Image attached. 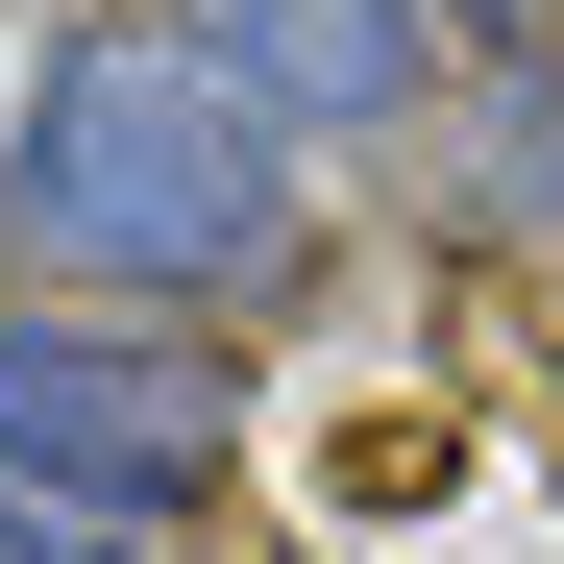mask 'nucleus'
I'll use <instances>...</instances> for the list:
<instances>
[{
	"label": "nucleus",
	"instance_id": "obj_4",
	"mask_svg": "<svg viewBox=\"0 0 564 564\" xmlns=\"http://www.w3.org/2000/svg\"><path fill=\"white\" fill-rule=\"evenodd\" d=\"M0 564H123V516H74V491H0Z\"/></svg>",
	"mask_w": 564,
	"mask_h": 564
},
{
	"label": "nucleus",
	"instance_id": "obj_2",
	"mask_svg": "<svg viewBox=\"0 0 564 564\" xmlns=\"http://www.w3.org/2000/svg\"><path fill=\"white\" fill-rule=\"evenodd\" d=\"M0 491H74V516H197V491H221V344L0 319Z\"/></svg>",
	"mask_w": 564,
	"mask_h": 564
},
{
	"label": "nucleus",
	"instance_id": "obj_1",
	"mask_svg": "<svg viewBox=\"0 0 564 564\" xmlns=\"http://www.w3.org/2000/svg\"><path fill=\"white\" fill-rule=\"evenodd\" d=\"M0 246L99 295H270L295 270V123L197 25H74L0 123Z\"/></svg>",
	"mask_w": 564,
	"mask_h": 564
},
{
	"label": "nucleus",
	"instance_id": "obj_5",
	"mask_svg": "<svg viewBox=\"0 0 564 564\" xmlns=\"http://www.w3.org/2000/svg\"><path fill=\"white\" fill-rule=\"evenodd\" d=\"M442 25H466V50H540V25H564V0H442Z\"/></svg>",
	"mask_w": 564,
	"mask_h": 564
},
{
	"label": "nucleus",
	"instance_id": "obj_3",
	"mask_svg": "<svg viewBox=\"0 0 564 564\" xmlns=\"http://www.w3.org/2000/svg\"><path fill=\"white\" fill-rule=\"evenodd\" d=\"M197 50L270 123H417V0H197Z\"/></svg>",
	"mask_w": 564,
	"mask_h": 564
}]
</instances>
